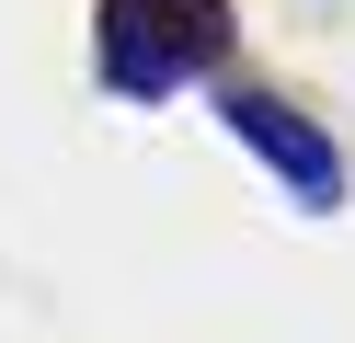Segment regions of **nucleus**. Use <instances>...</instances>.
Here are the masks:
<instances>
[{"mask_svg":"<svg viewBox=\"0 0 355 343\" xmlns=\"http://www.w3.org/2000/svg\"><path fill=\"white\" fill-rule=\"evenodd\" d=\"M241 69L230 0H92V80L115 103H172V91H218Z\"/></svg>","mask_w":355,"mask_h":343,"instance_id":"nucleus-1","label":"nucleus"},{"mask_svg":"<svg viewBox=\"0 0 355 343\" xmlns=\"http://www.w3.org/2000/svg\"><path fill=\"white\" fill-rule=\"evenodd\" d=\"M218 126H230L241 149L275 172V195H286V206H309V218H332V206H344V183H355V172H344V137H332L321 114L298 103V91L241 80V69H230V80H218Z\"/></svg>","mask_w":355,"mask_h":343,"instance_id":"nucleus-2","label":"nucleus"}]
</instances>
